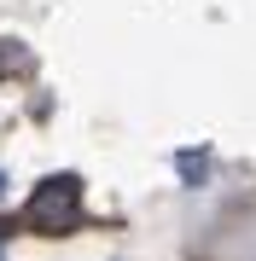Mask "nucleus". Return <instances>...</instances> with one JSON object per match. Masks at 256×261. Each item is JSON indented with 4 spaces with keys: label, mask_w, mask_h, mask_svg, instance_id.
<instances>
[{
    "label": "nucleus",
    "mask_w": 256,
    "mask_h": 261,
    "mask_svg": "<svg viewBox=\"0 0 256 261\" xmlns=\"http://www.w3.org/2000/svg\"><path fill=\"white\" fill-rule=\"evenodd\" d=\"M0 192H6V174H0Z\"/></svg>",
    "instance_id": "obj_2"
},
{
    "label": "nucleus",
    "mask_w": 256,
    "mask_h": 261,
    "mask_svg": "<svg viewBox=\"0 0 256 261\" xmlns=\"http://www.w3.org/2000/svg\"><path fill=\"white\" fill-rule=\"evenodd\" d=\"M24 226H35V232H76L82 226V180L76 174H47L35 192H29L24 203Z\"/></svg>",
    "instance_id": "obj_1"
}]
</instances>
